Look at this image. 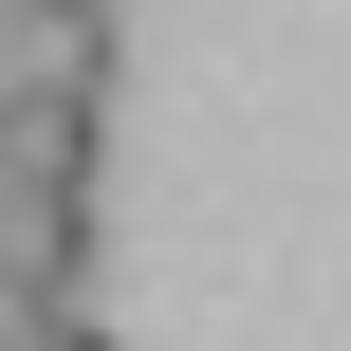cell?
<instances>
[{
  "mask_svg": "<svg viewBox=\"0 0 351 351\" xmlns=\"http://www.w3.org/2000/svg\"><path fill=\"white\" fill-rule=\"evenodd\" d=\"M0 296L19 315H93V204H0Z\"/></svg>",
  "mask_w": 351,
  "mask_h": 351,
  "instance_id": "6da1fadb",
  "label": "cell"
},
{
  "mask_svg": "<svg viewBox=\"0 0 351 351\" xmlns=\"http://www.w3.org/2000/svg\"><path fill=\"white\" fill-rule=\"evenodd\" d=\"M0 315H19V296H0Z\"/></svg>",
  "mask_w": 351,
  "mask_h": 351,
  "instance_id": "3957f363",
  "label": "cell"
},
{
  "mask_svg": "<svg viewBox=\"0 0 351 351\" xmlns=\"http://www.w3.org/2000/svg\"><path fill=\"white\" fill-rule=\"evenodd\" d=\"M0 351H111V315H0Z\"/></svg>",
  "mask_w": 351,
  "mask_h": 351,
  "instance_id": "7a4b0ae2",
  "label": "cell"
}]
</instances>
